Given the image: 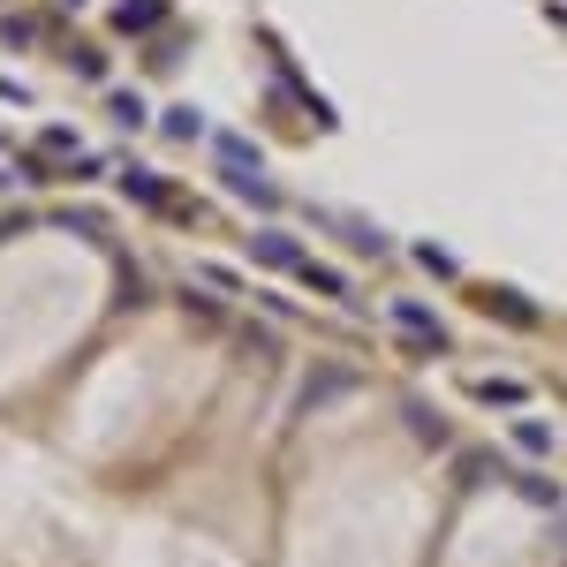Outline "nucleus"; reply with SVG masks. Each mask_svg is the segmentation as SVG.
I'll return each instance as SVG.
<instances>
[{
  "label": "nucleus",
  "mask_w": 567,
  "mask_h": 567,
  "mask_svg": "<svg viewBox=\"0 0 567 567\" xmlns=\"http://www.w3.org/2000/svg\"><path fill=\"white\" fill-rule=\"evenodd\" d=\"M250 258L258 265H273V273H303L310 265V250L295 235H280V227H258V235H250Z\"/></svg>",
  "instance_id": "f257e3e1"
},
{
  "label": "nucleus",
  "mask_w": 567,
  "mask_h": 567,
  "mask_svg": "<svg viewBox=\"0 0 567 567\" xmlns=\"http://www.w3.org/2000/svg\"><path fill=\"white\" fill-rule=\"evenodd\" d=\"M386 318H394V326L409 333L416 348H431V356H447V326H439V318H431L424 303H394V310H386Z\"/></svg>",
  "instance_id": "f03ea898"
},
{
  "label": "nucleus",
  "mask_w": 567,
  "mask_h": 567,
  "mask_svg": "<svg viewBox=\"0 0 567 567\" xmlns=\"http://www.w3.org/2000/svg\"><path fill=\"white\" fill-rule=\"evenodd\" d=\"M469 394H477L484 409H522V401H530V386H522V378H477Z\"/></svg>",
  "instance_id": "7ed1b4c3"
},
{
  "label": "nucleus",
  "mask_w": 567,
  "mask_h": 567,
  "mask_svg": "<svg viewBox=\"0 0 567 567\" xmlns=\"http://www.w3.org/2000/svg\"><path fill=\"white\" fill-rule=\"evenodd\" d=\"M121 197H137V205H167L174 189H167V182H159V174H152V167H121Z\"/></svg>",
  "instance_id": "20e7f679"
},
{
  "label": "nucleus",
  "mask_w": 567,
  "mask_h": 567,
  "mask_svg": "<svg viewBox=\"0 0 567 567\" xmlns=\"http://www.w3.org/2000/svg\"><path fill=\"white\" fill-rule=\"evenodd\" d=\"M348 386H356V371L326 363V371H310V378H303V401H333V394H348Z\"/></svg>",
  "instance_id": "39448f33"
},
{
  "label": "nucleus",
  "mask_w": 567,
  "mask_h": 567,
  "mask_svg": "<svg viewBox=\"0 0 567 567\" xmlns=\"http://www.w3.org/2000/svg\"><path fill=\"white\" fill-rule=\"evenodd\" d=\"M220 144V167L227 174H258V144H242V137H212Z\"/></svg>",
  "instance_id": "423d86ee"
},
{
  "label": "nucleus",
  "mask_w": 567,
  "mask_h": 567,
  "mask_svg": "<svg viewBox=\"0 0 567 567\" xmlns=\"http://www.w3.org/2000/svg\"><path fill=\"white\" fill-rule=\"evenodd\" d=\"M409 258H416V265H424V273H431V280H454V273H462V265H454V250H439V242H416Z\"/></svg>",
  "instance_id": "0eeeda50"
},
{
  "label": "nucleus",
  "mask_w": 567,
  "mask_h": 567,
  "mask_svg": "<svg viewBox=\"0 0 567 567\" xmlns=\"http://www.w3.org/2000/svg\"><path fill=\"white\" fill-rule=\"evenodd\" d=\"M515 447L522 454H552V424H530V416H522V424H515Z\"/></svg>",
  "instance_id": "6e6552de"
},
{
  "label": "nucleus",
  "mask_w": 567,
  "mask_h": 567,
  "mask_svg": "<svg viewBox=\"0 0 567 567\" xmlns=\"http://www.w3.org/2000/svg\"><path fill=\"white\" fill-rule=\"evenodd\" d=\"M159 129H167V137H205V121L189 114V106H167V114H159Z\"/></svg>",
  "instance_id": "1a4fd4ad"
},
{
  "label": "nucleus",
  "mask_w": 567,
  "mask_h": 567,
  "mask_svg": "<svg viewBox=\"0 0 567 567\" xmlns=\"http://www.w3.org/2000/svg\"><path fill=\"white\" fill-rule=\"evenodd\" d=\"M484 303H492V310H507V318H515V326H530V318H537V310H530V303H522V295H515V288H492V295H484Z\"/></svg>",
  "instance_id": "9d476101"
},
{
  "label": "nucleus",
  "mask_w": 567,
  "mask_h": 567,
  "mask_svg": "<svg viewBox=\"0 0 567 567\" xmlns=\"http://www.w3.org/2000/svg\"><path fill=\"white\" fill-rule=\"evenodd\" d=\"M106 106H114V121H129V129H137V121H144V99H137V91H114V99H106Z\"/></svg>",
  "instance_id": "9b49d317"
},
{
  "label": "nucleus",
  "mask_w": 567,
  "mask_h": 567,
  "mask_svg": "<svg viewBox=\"0 0 567 567\" xmlns=\"http://www.w3.org/2000/svg\"><path fill=\"white\" fill-rule=\"evenodd\" d=\"M197 280H205V288H220V295H242V280L227 273V265H197Z\"/></svg>",
  "instance_id": "f8f14e48"
}]
</instances>
